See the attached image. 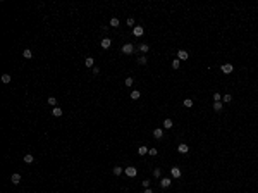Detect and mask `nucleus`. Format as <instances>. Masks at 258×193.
Returning a JSON list of instances; mask_svg holds the SVG:
<instances>
[{"label":"nucleus","instance_id":"obj_23","mask_svg":"<svg viewBox=\"0 0 258 193\" xmlns=\"http://www.w3.org/2000/svg\"><path fill=\"white\" fill-rule=\"evenodd\" d=\"M179 66H181V60L179 59H174L172 60V69H179Z\"/></svg>","mask_w":258,"mask_h":193},{"label":"nucleus","instance_id":"obj_33","mask_svg":"<svg viewBox=\"0 0 258 193\" xmlns=\"http://www.w3.org/2000/svg\"><path fill=\"white\" fill-rule=\"evenodd\" d=\"M150 183H152L150 179H143V183H141V185H143L145 188H150Z\"/></svg>","mask_w":258,"mask_h":193},{"label":"nucleus","instance_id":"obj_31","mask_svg":"<svg viewBox=\"0 0 258 193\" xmlns=\"http://www.w3.org/2000/svg\"><path fill=\"white\" fill-rule=\"evenodd\" d=\"M133 83H134V81H133V78L129 76V78H126V81H124V85H126V86H133Z\"/></svg>","mask_w":258,"mask_h":193},{"label":"nucleus","instance_id":"obj_2","mask_svg":"<svg viewBox=\"0 0 258 193\" xmlns=\"http://www.w3.org/2000/svg\"><path fill=\"white\" fill-rule=\"evenodd\" d=\"M122 53H126V55H131V53H134V47H133L131 43H126V45L122 47Z\"/></svg>","mask_w":258,"mask_h":193},{"label":"nucleus","instance_id":"obj_12","mask_svg":"<svg viewBox=\"0 0 258 193\" xmlns=\"http://www.w3.org/2000/svg\"><path fill=\"white\" fill-rule=\"evenodd\" d=\"M84 66H86V67H95V60H93V57H86Z\"/></svg>","mask_w":258,"mask_h":193},{"label":"nucleus","instance_id":"obj_35","mask_svg":"<svg viewBox=\"0 0 258 193\" xmlns=\"http://www.w3.org/2000/svg\"><path fill=\"white\" fill-rule=\"evenodd\" d=\"M143 193H153V191H152V188H145V191H143Z\"/></svg>","mask_w":258,"mask_h":193},{"label":"nucleus","instance_id":"obj_10","mask_svg":"<svg viewBox=\"0 0 258 193\" xmlns=\"http://www.w3.org/2000/svg\"><path fill=\"white\" fill-rule=\"evenodd\" d=\"M177 152H179V153H188L189 152V147L186 143H181L179 147H177Z\"/></svg>","mask_w":258,"mask_h":193},{"label":"nucleus","instance_id":"obj_29","mask_svg":"<svg viewBox=\"0 0 258 193\" xmlns=\"http://www.w3.org/2000/svg\"><path fill=\"white\" fill-rule=\"evenodd\" d=\"M182 103H184V107H188V109H191V107H193V100L191 98H186Z\"/></svg>","mask_w":258,"mask_h":193},{"label":"nucleus","instance_id":"obj_21","mask_svg":"<svg viewBox=\"0 0 258 193\" xmlns=\"http://www.w3.org/2000/svg\"><path fill=\"white\" fill-rule=\"evenodd\" d=\"M139 97H141V93H139L138 90H133V91H131V98H133V100H138Z\"/></svg>","mask_w":258,"mask_h":193},{"label":"nucleus","instance_id":"obj_25","mask_svg":"<svg viewBox=\"0 0 258 193\" xmlns=\"http://www.w3.org/2000/svg\"><path fill=\"white\" fill-rule=\"evenodd\" d=\"M110 26L112 28H117V26H119V19H117V17H112L110 19Z\"/></svg>","mask_w":258,"mask_h":193},{"label":"nucleus","instance_id":"obj_30","mask_svg":"<svg viewBox=\"0 0 258 193\" xmlns=\"http://www.w3.org/2000/svg\"><path fill=\"white\" fill-rule=\"evenodd\" d=\"M148 155H152V157L158 155V150H157V148H150V150H148Z\"/></svg>","mask_w":258,"mask_h":193},{"label":"nucleus","instance_id":"obj_16","mask_svg":"<svg viewBox=\"0 0 258 193\" xmlns=\"http://www.w3.org/2000/svg\"><path fill=\"white\" fill-rule=\"evenodd\" d=\"M231 100H232V97H231V93H225V95H222V103H229Z\"/></svg>","mask_w":258,"mask_h":193},{"label":"nucleus","instance_id":"obj_24","mask_svg":"<svg viewBox=\"0 0 258 193\" xmlns=\"http://www.w3.org/2000/svg\"><path fill=\"white\" fill-rule=\"evenodd\" d=\"M213 102H222V95L219 93V91H215V93H213Z\"/></svg>","mask_w":258,"mask_h":193},{"label":"nucleus","instance_id":"obj_11","mask_svg":"<svg viewBox=\"0 0 258 193\" xmlns=\"http://www.w3.org/2000/svg\"><path fill=\"white\" fill-rule=\"evenodd\" d=\"M52 114L55 115V117H60V115L64 114V111H62L60 107H57V105H55V107H53V109H52Z\"/></svg>","mask_w":258,"mask_h":193},{"label":"nucleus","instance_id":"obj_22","mask_svg":"<svg viewBox=\"0 0 258 193\" xmlns=\"http://www.w3.org/2000/svg\"><path fill=\"white\" fill-rule=\"evenodd\" d=\"M112 173H114L115 176H121V174H122V167H119V166H115V167L112 169Z\"/></svg>","mask_w":258,"mask_h":193},{"label":"nucleus","instance_id":"obj_3","mask_svg":"<svg viewBox=\"0 0 258 193\" xmlns=\"http://www.w3.org/2000/svg\"><path fill=\"white\" fill-rule=\"evenodd\" d=\"M220 71H222L224 74H231V73L234 71V67H232V64H224V66L220 67Z\"/></svg>","mask_w":258,"mask_h":193},{"label":"nucleus","instance_id":"obj_34","mask_svg":"<svg viewBox=\"0 0 258 193\" xmlns=\"http://www.w3.org/2000/svg\"><path fill=\"white\" fill-rule=\"evenodd\" d=\"M127 26H134V19H133V17L127 19Z\"/></svg>","mask_w":258,"mask_h":193},{"label":"nucleus","instance_id":"obj_27","mask_svg":"<svg viewBox=\"0 0 258 193\" xmlns=\"http://www.w3.org/2000/svg\"><path fill=\"white\" fill-rule=\"evenodd\" d=\"M22 55H24V59H31V57H33V53H31V50H29V48H26L24 52H22Z\"/></svg>","mask_w":258,"mask_h":193},{"label":"nucleus","instance_id":"obj_15","mask_svg":"<svg viewBox=\"0 0 258 193\" xmlns=\"http://www.w3.org/2000/svg\"><path fill=\"white\" fill-rule=\"evenodd\" d=\"M148 150H150L148 147H145V145H141V147L138 148V153H139V155H146V153H148Z\"/></svg>","mask_w":258,"mask_h":193},{"label":"nucleus","instance_id":"obj_20","mask_svg":"<svg viewBox=\"0 0 258 193\" xmlns=\"http://www.w3.org/2000/svg\"><path fill=\"white\" fill-rule=\"evenodd\" d=\"M33 160H35V157L31 155V153H26V155H24V162H26V164H31Z\"/></svg>","mask_w":258,"mask_h":193},{"label":"nucleus","instance_id":"obj_1","mask_svg":"<svg viewBox=\"0 0 258 193\" xmlns=\"http://www.w3.org/2000/svg\"><path fill=\"white\" fill-rule=\"evenodd\" d=\"M124 173H126V174H127L129 178H134L136 174H138V169H136L134 166H127V167L124 169Z\"/></svg>","mask_w":258,"mask_h":193},{"label":"nucleus","instance_id":"obj_28","mask_svg":"<svg viewBox=\"0 0 258 193\" xmlns=\"http://www.w3.org/2000/svg\"><path fill=\"white\" fill-rule=\"evenodd\" d=\"M47 102H48L52 107H55V103H57V98H55V97H48V98H47Z\"/></svg>","mask_w":258,"mask_h":193},{"label":"nucleus","instance_id":"obj_17","mask_svg":"<svg viewBox=\"0 0 258 193\" xmlns=\"http://www.w3.org/2000/svg\"><path fill=\"white\" fill-rule=\"evenodd\" d=\"M148 50H150V47H148L146 43H139V52L141 53H146Z\"/></svg>","mask_w":258,"mask_h":193},{"label":"nucleus","instance_id":"obj_7","mask_svg":"<svg viewBox=\"0 0 258 193\" xmlns=\"http://www.w3.org/2000/svg\"><path fill=\"white\" fill-rule=\"evenodd\" d=\"M153 136H155L157 140H162V138H164V129H162V128H157V129H153Z\"/></svg>","mask_w":258,"mask_h":193},{"label":"nucleus","instance_id":"obj_26","mask_svg":"<svg viewBox=\"0 0 258 193\" xmlns=\"http://www.w3.org/2000/svg\"><path fill=\"white\" fill-rule=\"evenodd\" d=\"M2 83H10V74H2Z\"/></svg>","mask_w":258,"mask_h":193},{"label":"nucleus","instance_id":"obj_18","mask_svg":"<svg viewBox=\"0 0 258 193\" xmlns=\"http://www.w3.org/2000/svg\"><path fill=\"white\" fill-rule=\"evenodd\" d=\"M172 126H174V123H172V119H165V121H164V128H165V129H170Z\"/></svg>","mask_w":258,"mask_h":193},{"label":"nucleus","instance_id":"obj_8","mask_svg":"<svg viewBox=\"0 0 258 193\" xmlns=\"http://www.w3.org/2000/svg\"><path fill=\"white\" fill-rule=\"evenodd\" d=\"M170 174H172V178H176V179H179V178H181V174H182V173H181V169H179V167H172V169H170Z\"/></svg>","mask_w":258,"mask_h":193},{"label":"nucleus","instance_id":"obj_32","mask_svg":"<svg viewBox=\"0 0 258 193\" xmlns=\"http://www.w3.org/2000/svg\"><path fill=\"white\" fill-rule=\"evenodd\" d=\"M153 176H155V178H160V176H162V171H160L158 167H155V169H153Z\"/></svg>","mask_w":258,"mask_h":193},{"label":"nucleus","instance_id":"obj_4","mask_svg":"<svg viewBox=\"0 0 258 193\" xmlns=\"http://www.w3.org/2000/svg\"><path fill=\"white\" fill-rule=\"evenodd\" d=\"M170 183H172L170 178H162V179H160V188H169Z\"/></svg>","mask_w":258,"mask_h":193},{"label":"nucleus","instance_id":"obj_9","mask_svg":"<svg viewBox=\"0 0 258 193\" xmlns=\"http://www.w3.org/2000/svg\"><path fill=\"white\" fill-rule=\"evenodd\" d=\"M100 45H102V48H110L112 40H110V38H103V40L100 41Z\"/></svg>","mask_w":258,"mask_h":193},{"label":"nucleus","instance_id":"obj_13","mask_svg":"<svg viewBox=\"0 0 258 193\" xmlns=\"http://www.w3.org/2000/svg\"><path fill=\"white\" fill-rule=\"evenodd\" d=\"M10 181H12L14 185H17V183H19L21 181V174H17V173H14L12 176H10Z\"/></svg>","mask_w":258,"mask_h":193},{"label":"nucleus","instance_id":"obj_14","mask_svg":"<svg viewBox=\"0 0 258 193\" xmlns=\"http://www.w3.org/2000/svg\"><path fill=\"white\" fill-rule=\"evenodd\" d=\"M222 109H224V103H222V102H213V111L220 112Z\"/></svg>","mask_w":258,"mask_h":193},{"label":"nucleus","instance_id":"obj_19","mask_svg":"<svg viewBox=\"0 0 258 193\" xmlns=\"http://www.w3.org/2000/svg\"><path fill=\"white\" fill-rule=\"evenodd\" d=\"M146 62H148V59L145 57V55H139V57H138V64H139V66H145Z\"/></svg>","mask_w":258,"mask_h":193},{"label":"nucleus","instance_id":"obj_5","mask_svg":"<svg viewBox=\"0 0 258 193\" xmlns=\"http://www.w3.org/2000/svg\"><path fill=\"white\" fill-rule=\"evenodd\" d=\"M143 33H145V29L141 28V26H136V28H133V35H134L136 38H139V36H143Z\"/></svg>","mask_w":258,"mask_h":193},{"label":"nucleus","instance_id":"obj_6","mask_svg":"<svg viewBox=\"0 0 258 193\" xmlns=\"http://www.w3.org/2000/svg\"><path fill=\"white\" fill-rule=\"evenodd\" d=\"M177 59H179V60H188L189 53L186 52V50H179V52H177Z\"/></svg>","mask_w":258,"mask_h":193}]
</instances>
